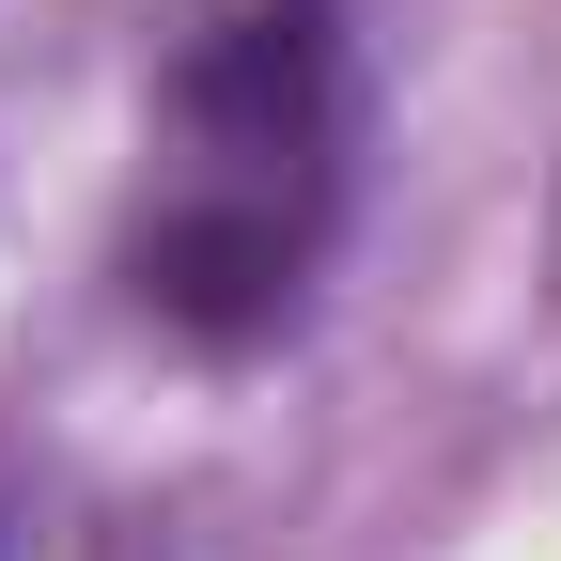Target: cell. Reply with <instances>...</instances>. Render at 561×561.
<instances>
[{
    "mask_svg": "<svg viewBox=\"0 0 561 561\" xmlns=\"http://www.w3.org/2000/svg\"><path fill=\"white\" fill-rule=\"evenodd\" d=\"M359 187V47L343 0H234L203 16L157 140H140V219H125V297L203 359H250L312 312V265Z\"/></svg>",
    "mask_w": 561,
    "mask_h": 561,
    "instance_id": "obj_1",
    "label": "cell"
}]
</instances>
